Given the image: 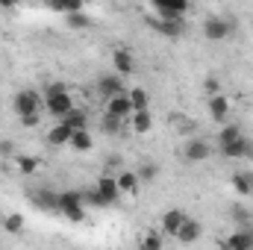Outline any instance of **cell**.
Instances as JSON below:
<instances>
[{
	"mask_svg": "<svg viewBox=\"0 0 253 250\" xmlns=\"http://www.w3.org/2000/svg\"><path fill=\"white\" fill-rule=\"evenodd\" d=\"M71 132H74V129H71V126L59 118L56 124L47 129V141H50L53 147H62V144H68V141H71Z\"/></svg>",
	"mask_w": 253,
	"mask_h": 250,
	"instance_id": "cell-17",
	"label": "cell"
},
{
	"mask_svg": "<svg viewBox=\"0 0 253 250\" xmlns=\"http://www.w3.org/2000/svg\"><path fill=\"white\" fill-rule=\"evenodd\" d=\"M65 18H68V24H71L74 30H77V27H88V18H85L83 12H71V15H65Z\"/></svg>",
	"mask_w": 253,
	"mask_h": 250,
	"instance_id": "cell-32",
	"label": "cell"
},
{
	"mask_svg": "<svg viewBox=\"0 0 253 250\" xmlns=\"http://www.w3.org/2000/svg\"><path fill=\"white\" fill-rule=\"evenodd\" d=\"M15 3H18V0H0V9H12Z\"/></svg>",
	"mask_w": 253,
	"mask_h": 250,
	"instance_id": "cell-34",
	"label": "cell"
},
{
	"mask_svg": "<svg viewBox=\"0 0 253 250\" xmlns=\"http://www.w3.org/2000/svg\"><path fill=\"white\" fill-rule=\"evenodd\" d=\"M135 174H138V180H141V183H153V180L159 177V168H156L153 162H144V165H141Z\"/></svg>",
	"mask_w": 253,
	"mask_h": 250,
	"instance_id": "cell-28",
	"label": "cell"
},
{
	"mask_svg": "<svg viewBox=\"0 0 253 250\" xmlns=\"http://www.w3.org/2000/svg\"><path fill=\"white\" fill-rule=\"evenodd\" d=\"M56 212H62L71 224L85 221V203H83V191H59L56 194Z\"/></svg>",
	"mask_w": 253,
	"mask_h": 250,
	"instance_id": "cell-3",
	"label": "cell"
},
{
	"mask_svg": "<svg viewBox=\"0 0 253 250\" xmlns=\"http://www.w3.org/2000/svg\"><path fill=\"white\" fill-rule=\"evenodd\" d=\"M233 27H236V24H233L227 15H209V18L203 21V39L212 42V44L227 42V39L233 36Z\"/></svg>",
	"mask_w": 253,
	"mask_h": 250,
	"instance_id": "cell-4",
	"label": "cell"
},
{
	"mask_svg": "<svg viewBox=\"0 0 253 250\" xmlns=\"http://www.w3.org/2000/svg\"><path fill=\"white\" fill-rule=\"evenodd\" d=\"M62 121H65L68 126H71V129H88V118H85V112H80L77 106H74V109H71V112L65 115Z\"/></svg>",
	"mask_w": 253,
	"mask_h": 250,
	"instance_id": "cell-26",
	"label": "cell"
},
{
	"mask_svg": "<svg viewBox=\"0 0 253 250\" xmlns=\"http://www.w3.org/2000/svg\"><path fill=\"white\" fill-rule=\"evenodd\" d=\"M174 239H177V242H183V245H194V242L200 239V224H197L194 218H186V221H183V227L174 233Z\"/></svg>",
	"mask_w": 253,
	"mask_h": 250,
	"instance_id": "cell-15",
	"label": "cell"
},
{
	"mask_svg": "<svg viewBox=\"0 0 253 250\" xmlns=\"http://www.w3.org/2000/svg\"><path fill=\"white\" fill-rule=\"evenodd\" d=\"M3 230L6 233H21L24 230V215H18V212L15 215H6L3 218Z\"/></svg>",
	"mask_w": 253,
	"mask_h": 250,
	"instance_id": "cell-29",
	"label": "cell"
},
{
	"mask_svg": "<svg viewBox=\"0 0 253 250\" xmlns=\"http://www.w3.org/2000/svg\"><path fill=\"white\" fill-rule=\"evenodd\" d=\"M162 242H165V239H162V233H147V236L141 239V248H144V250H159V248H162Z\"/></svg>",
	"mask_w": 253,
	"mask_h": 250,
	"instance_id": "cell-31",
	"label": "cell"
},
{
	"mask_svg": "<svg viewBox=\"0 0 253 250\" xmlns=\"http://www.w3.org/2000/svg\"><path fill=\"white\" fill-rule=\"evenodd\" d=\"M224 245L230 250H253V227H239L233 236L224 239Z\"/></svg>",
	"mask_w": 253,
	"mask_h": 250,
	"instance_id": "cell-11",
	"label": "cell"
},
{
	"mask_svg": "<svg viewBox=\"0 0 253 250\" xmlns=\"http://www.w3.org/2000/svg\"><path fill=\"white\" fill-rule=\"evenodd\" d=\"M183 156H186V162H206L209 156H212V144L206 141V138H189L186 141V147H183Z\"/></svg>",
	"mask_w": 253,
	"mask_h": 250,
	"instance_id": "cell-7",
	"label": "cell"
},
{
	"mask_svg": "<svg viewBox=\"0 0 253 250\" xmlns=\"http://www.w3.org/2000/svg\"><path fill=\"white\" fill-rule=\"evenodd\" d=\"M129 126H132V132H138V135L150 132V126H153V115H150V109L132 112V115H129Z\"/></svg>",
	"mask_w": 253,
	"mask_h": 250,
	"instance_id": "cell-19",
	"label": "cell"
},
{
	"mask_svg": "<svg viewBox=\"0 0 253 250\" xmlns=\"http://www.w3.org/2000/svg\"><path fill=\"white\" fill-rule=\"evenodd\" d=\"M97 91H100V97H112V94L126 91L124 77H121V74H106V77H100V80H97Z\"/></svg>",
	"mask_w": 253,
	"mask_h": 250,
	"instance_id": "cell-10",
	"label": "cell"
},
{
	"mask_svg": "<svg viewBox=\"0 0 253 250\" xmlns=\"http://www.w3.org/2000/svg\"><path fill=\"white\" fill-rule=\"evenodd\" d=\"M68 144H71L77 153H88V150L94 147V138H91V132H88V129H74Z\"/></svg>",
	"mask_w": 253,
	"mask_h": 250,
	"instance_id": "cell-18",
	"label": "cell"
},
{
	"mask_svg": "<svg viewBox=\"0 0 253 250\" xmlns=\"http://www.w3.org/2000/svg\"><path fill=\"white\" fill-rule=\"evenodd\" d=\"M97 200H100V206H115L118 200H121V188H118V180L115 177H109V174H103L100 180H97Z\"/></svg>",
	"mask_w": 253,
	"mask_h": 250,
	"instance_id": "cell-5",
	"label": "cell"
},
{
	"mask_svg": "<svg viewBox=\"0 0 253 250\" xmlns=\"http://www.w3.org/2000/svg\"><path fill=\"white\" fill-rule=\"evenodd\" d=\"M156 6L159 15H168V18H183L189 12V0H150Z\"/></svg>",
	"mask_w": 253,
	"mask_h": 250,
	"instance_id": "cell-12",
	"label": "cell"
},
{
	"mask_svg": "<svg viewBox=\"0 0 253 250\" xmlns=\"http://www.w3.org/2000/svg\"><path fill=\"white\" fill-rule=\"evenodd\" d=\"M33 203H36L39 209H56V191L39 188V191H33Z\"/></svg>",
	"mask_w": 253,
	"mask_h": 250,
	"instance_id": "cell-24",
	"label": "cell"
},
{
	"mask_svg": "<svg viewBox=\"0 0 253 250\" xmlns=\"http://www.w3.org/2000/svg\"><path fill=\"white\" fill-rule=\"evenodd\" d=\"M218 147H221V156H224V159H251V153H253V144L245 135H239V138H233V141H224V144H218Z\"/></svg>",
	"mask_w": 253,
	"mask_h": 250,
	"instance_id": "cell-6",
	"label": "cell"
},
{
	"mask_svg": "<svg viewBox=\"0 0 253 250\" xmlns=\"http://www.w3.org/2000/svg\"><path fill=\"white\" fill-rule=\"evenodd\" d=\"M112 68H115V74H121V77L132 74V68H135L132 53H129V50H124V47H118V50L112 53Z\"/></svg>",
	"mask_w": 253,
	"mask_h": 250,
	"instance_id": "cell-16",
	"label": "cell"
},
{
	"mask_svg": "<svg viewBox=\"0 0 253 250\" xmlns=\"http://www.w3.org/2000/svg\"><path fill=\"white\" fill-rule=\"evenodd\" d=\"M233 188H236L242 197H251L253 194V177L251 174H233Z\"/></svg>",
	"mask_w": 253,
	"mask_h": 250,
	"instance_id": "cell-25",
	"label": "cell"
},
{
	"mask_svg": "<svg viewBox=\"0 0 253 250\" xmlns=\"http://www.w3.org/2000/svg\"><path fill=\"white\" fill-rule=\"evenodd\" d=\"M126 94H129V103H132V112H141V109H150V97H147V91L144 88H126Z\"/></svg>",
	"mask_w": 253,
	"mask_h": 250,
	"instance_id": "cell-23",
	"label": "cell"
},
{
	"mask_svg": "<svg viewBox=\"0 0 253 250\" xmlns=\"http://www.w3.org/2000/svg\"><path fill=\"white\" fill-rule=\"evenodd\" d=\"M242 135V129L236 124H227V126H221V132H218V144H224V141H233V138H239Z\"/></svg>",
	"mask_w": 253,
	"mask_h": 250,
	"instance_id": "cell-30",
	"label": "cell"
},
{
	"mask_svg": "<svg viewBox=\"0 0 253 250\" xmlns=\"http://www.w3.org/2000/svg\"><path fill=\"white\" fill-rule=\"evenodd\" d=\"M203 88H206L209 94H218V91H221V83H218V77H206V83H203Z\"/></svg>",
	"mask_w": 253,
	"mask_h": 250,
	"instance_id": "cell-33",
	"label": "cell"
},
{
	"mask_svg": "<svg viewBox=\"0 0 253 250\" xmlns=\"http://www.w3.org/2000/svg\"><path fill=\"white\" fill-rule=\"evenodd\" d=\"M42 97H44V109H47L53 118H65V115L74 109V97H71V91L65 88L62 83H53V85H47Z\"/></svg>",
	"mask_w": 253,
	"mask_h": 250,
	"instance_id": "cell-2",
	"label": "cell"
},
{
	"mask_svg": "<svg viewBox=\"0 0 253 250\" xmlns=\"http://www.w3.org/2000/svg\"><path fill=\"white\" fill-rule=\"evenodd\" d=\"M227 115H230V97H224L221 91L218 94H209V118L221 124Z\"/></svg>",
	"mask_w": 253,
	"mask_h": 250,
	"instance_id": "cell-13",
	"label": "cell"
},
{
	"mask_svg": "<svg viewBox=\"0 0 253 250\" xmlns=\"http://www.w3.org/2000/svg\"><path fill=\"white\" fill-rule=\"evenodd\" d=\"M103 112H109V115H115V118H124V121H129V115H132L129 94H126V91H121V94L106 97V109H103Z\"/></svg>",
	"mask_w": 253,
	"mask_h": 250,
	"instance_id": "cell-9",
	"label": "cell"
},
{
	"mask_svg": "<svg viewBox=\"0 0 253 250\" xmlns=\"http://www.w3.org/2000/svg\"><path fill=\"white\" fill-rule=\"evenodd\" d=\"M251 159H253V153H251Z\"/></svg>",
	"mask_w": 253,
	"mask_h": 250,
	"instance_id": "cell-35",
	"label": "cell"
},
{
	"mask_svg": "<svg viewBox=\"0 0 253 250\" xmlns=\"http://www.w3.org/2000/svg\"><path fill=\"white\" fill-rule=\"evenodd\" d=\"M150 27H153V30H159V33H162V36H168V39H180V36L186 33L183 18H168V15L153 18V21H150Z\"/></svg>",
	"mask_w": 253,
	"mask_h": 250,
	"instance_id": "cell-8",
	"label": "cell"
},
{
	"mask_svg": "<svg viewBox=\"0 0 253 250\" xmlns=\"http://www.w3.org/2000/svg\"><path fill=\"white\" fill-rule=\"evenodd\" d=\"M129 124L124 118H115V115H109V112H103V118H100V129L106 132V135H121V129Z\"/></svg>",
	"mask_w": 253,
	"mask_h": 250,
	"instance_id": "cell-21",
	"label": "cell"
},
{
	"mask_svg": "<svg viewBox=\"0 0 253 250\" xmlns=\"http://www.w3.org/2000/svg\"><path fill=\"white\" fill-rule=\"evenodd\" d=\"M12 109H15V115L21 118L24 126H36L39 124V112L44 109V97L36 88H21L12 97Z\"/></svg>",
	"mask_w": 253,
	"mask_h": 250,
	"instance_id": "cell-1",
	"label": "cell"
},
{
	"mask_svg": "<svg viewBox=\"0 0 253 250\" xmlns=\"http://www.w3.org/2000/svg\"><path fill=\"white\" fill-rule=\"evenodd\" d=\"M186 218H189L186 212H180V209H168V212L162 215L159 227H162V233H165V236H174V233L183 227V221H186Z\"/></svg>",
	"mask_w": 253,
	"mask_h": 250,
	"instance_id": "cell-14",
	"label": "cell"
},
{
	"mask_svg": "<svg viewBox=\"0 0 253 250\" xmlns=\"http://www.w3.org/2000/svg\"><path fill=\"white\" fill-rule=\"evenodd\" d=\"M115 180H118L121 194H135V191H138V186H141V180H138V174H135V171H121Z\"/></svg>",
	"mask_w": 253,
	"mask_h": 250,
	"instance_id": "cell-20",
	"label": "cell"
},
{
	"mask_svg": "<svg viewBox=\"0 0 253 250\" xmlns=\"http://www.w3.org/2000/svg\"><path fill=\"white\" fill-rule=\"evenodd\" d=\"M15 162H18V171H21L24 177H33V174L39 171V162H36L33 156H18Z\"/></svg>",
	"mask_w": 253,
	"mask_h": 250,
	"instance_id": "cell-27",
	"label": "cell"
},
{
	"mask_svg": "<svg viewBox=\"0 0 253 250\" xmlns=\"http://www.w3.org/2000/svg\"><path fill=\"white\" fill-rule=\"evenodd\" d=\"M47 6L59 15H71V12H83L85 0H47Z\"/></svg>",
	"mask_w": 253,
	"mask_h": 250,
	"instance_id": "cell-22",
	"label": "cell"
}]
</instances>
